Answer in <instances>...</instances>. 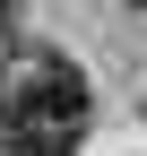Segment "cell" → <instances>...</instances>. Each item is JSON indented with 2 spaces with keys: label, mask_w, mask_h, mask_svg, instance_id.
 <instances>
[{
  "label": "cell",
  "mask_w": 147,
  "mask_h": 156,
  "mask_svg": "<svg viewBox=\"0 0 147 156\" xmlns=\"http://www.w3.org/2000/svg\"><path fill=\"white\" fill-rule=\"evenodd\" d=\"M17 122H61V130H87V69L69 52H35L17 61V78L0 87V130Z\"/></svg>",
  "instance_id": "cell-1"
},
{
  "label": "cell",
  "mask_w": 147,
  "mask_h": 156,
  "mask_svg": "<svg viewBox=\"0 0 147 156\" xmlns=\"http://www.w3.org/2000/svg\"><path fill=\"white\" fill-rule=\"evenodd\" d=\"M0 147H9V156H78V130H61V122H17V130H0Z\"/></svg>",
  "instance_id": "cell-2"
},
{
  "label": "cell",
  "mask_w": 147,
  "mask_h": 156,
  "mask_svg": "<svg viewBox=\"0 0 147 156\" xmlns=\"http://www.w3.org/2000/svg\"><path fill=\"white\" fill-rule=\"evenodd\" d=\"M138 9H147V0H138Z\"/></svg>",
  "instance_id": "cell-4"
},
{
  "label": "cell",
  "mask_w": 147,
  "mask_h": 156,
  "mask_svg": "<svg viewBox=\"0 0 147 156\" xmlns=\"http://www.w3.org/2000/svg\"><path fill=\"white\" fill-rule=\"evenodd\" d=\"M17 44V0H0V52Z\"/></svg>",
  "instance_id": "cell-3"
}]
</instances>
